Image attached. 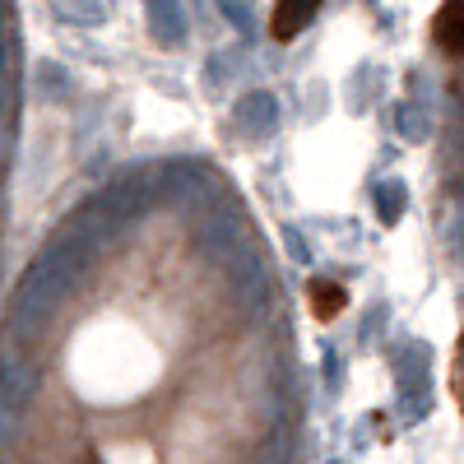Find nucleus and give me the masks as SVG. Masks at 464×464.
<instances>
[{
  "label": "nucleus",
  "mask_w": 464,
  "mask_h": 464,
  "mask_svg": "<svg viewBox=\"0 0 464 464\" xmlns=\"http://www.w3.org/2000/svg\"><path fill=\"white\" fill-rule=\"evenodd\" d=\"M52 14L70 28H102L107 24V0H52Z\"/></svg>",
  "instance_id": "0eeeda50"
},
{
  "label": "nucleus",
  "mask_w": 464,
  "mask_h": 464,
  "mask_svg": "<svg viewBox=\"0 0 464 464\" xmlns=\"http://www.w3.org/2000/svg\"><path fill=\"white\" fill-rule=\"evenodd\" d=\"M316 10H321V0H279L275 5V37H297L316 19Z\"/></svg>",
  "instance_id": "6e6552de"
},
{
  "label": "nucleus",
  "mask_w": 464,
  "mask_h": 464,
  "mask_svg": "<svg viewBox=\"0 0 464 464\" xmlns=\"http://www.w3.org/2000/svg\"><path fill=\"white\" fill-rule=\"evenodd\" d=\"M10 111H14V102H10V84L0 80V153H5V144H10Z\"/></svg>",
  "instance_id": "2eb2a0df"
},
{
  "label": "nucleus",
  "mask_w": 464,
  "mask_h": 464,
  "mask_svg": "<svg viewBox=\"0 0 464 464\" xmlns=\"http://www.w3.org/2000/svg\"><path fill=\"white\" fill-rule=\"evenodd\" d=\"M144 19H149V37L159 47L177 52L186 43V14L177 0H144Z\"/></svg>",
  "instance_id": "20e7f679"
},
{
  "label": "nucleus",
  "mask_w": 464,
  "mask_h": 464,
  "mask_svg": "<svg viewBox=\"0 0 464 464\" xmlns=\"http://www.w3.org/2000/svg\"><path fill=\"white\" fill-rule=\"evenodd\" d=\"M446 242H450V251H455V260H464V205L450 214V223H446Z\"/></svg>",
  "instance_id": "4468645a"
},
{
  "label": "nucleus",
  "mask_w": 464,
  "mask_h": 464,
  "mask_svg": "<svg viewBox=\"0 0 464 464\" xmlns=\"http://www.w3.org/2000/svg\"><path fill=\"white\" fill-rule=\"evenodd\" d=\"M372 200H376V214H381L385 223H395V218L404 214V205H409V186H404L400 177H381V181L372 186Z\"/></svg>",
  "instance_id": "9d476101"
},
{
  "label": "nucleus",
  "mask_w": 464,
  "mask_h": 464,
  "mask_svg": "<svg viewBox=\"0 0 464 464\" xmlns=\"http://www.w3.org/2000/svg\"><path fill=\"white\" fill-rule=\"evenodd\" d=\"M227 288H232V302L246 306V312L269 297V269L251 246H237V256L227 260Z\"/></svg>",
  "instance_id": "f257e3e1"
},
{
  "label": "nucleus",
  "mask_w": 464,
  "mask_h": 464,
  "mask_svg": "<svg viewBox=\"0 0 464 464\" xmlns=\"http://www.w3.org/2000/svg\"><path fill=\"white\" fill-rule=\"evenodd\" d=\"M437 47L441 52H464V0H446L437 10Z\"/></svg>",
  "instance_id": "1a4fd4ad"
},
{
  "label": "nucleus",
  "mask_w": 464,
  "mask_h": 464,
  "mask_svg": "<svg viewBox=\"0 0 464 464\" xmlns=\"http://www.w3.org/2000/svg\"><path fill=\"white\" fill-rule=\"evenodd\" d=\"M232 126H237V135L246 140H265L279 130V98L269 89H251L242 93L237 102H232Z\"/></svg>",
  "instance_id": "f03ea898"
},
{
  "label": "nucleus",
  "mask_w": 464,
  "mask_h": 464,
  "mask_svg": "<svg viewBox=\"0 0 464 464\" xmlns=\"http://www.w3.org/2000/svg\"><path fill=\"white\" fill-rule=\"evenodd\" d=\"M19 422H24L19 413H10V409H0V450H5V446H10L14 437H19Z\"/></svg>",
  "instance_id": "f3484780"
},
{
  "label": "nucleus",
  "mask_w": 464,
  "mask_h": 464,
  "mask_svg": "<svg viewBox=\"0 0 464 464\" xmlns=\"http://www.w3.org/2000/svg\"><path fill=\"white\" fill-rule=\"evenodd\" d=\"M33 395H37L33 362L19 358V353H0V409H10V413L24 418L28 404H33Z\"/></svg>",
  "instance_id": "7ed1b4c3"
},
{
  "label": "nucleus",
  "mask_w": 464,
  "mask_h": 464,
  "mask_svg": "<svg viewBox=\"0 0 464 464\" xmlns=\"http://www.w3.org/2000/svg\"><path fill=\"white\" fill-rule=\"evenodd\" d=\"M288 256H293L297 265H312V260H316L312 242H306V237H297V227H288Z\"/></svg>",
  "instance_id": "dca6fc26"
},
{
  "label": "nucleus",
  "mask_w": 464,
  "mask_h": 464,
  "mask_svg": "<svg viewBox=\"0 0 464 464\" xmlns=\"http://www.w3.org/2000/svg\"><path fill=\"white\" fill-rule=\"evenodd\" d=\"M33 93L43 102H52V107H65L74 98V74L61 61H37L33 65Z\"/></svg>",
  "instance_id": "423d86ee"
},
{
  "label": "nucleus",
  "mask_w": 464,
  "mask_h": 464,
  "mask_svg": "<svg viewBox=\"0 0 464 464\" xmlns=\"http://www.w3.org/2000/svg\"><path fill=\"white\" fill-rule=\"evenodd\" d=\"M293 459V432L284 428V422H279V428L275 432H269L265 437V450H260V464H288Z\"/></svg>",
  "instance_id": "f8f14e48"
},
{
  "label": "nucleus",
  "mask_w": 464,
  "mask_h": 464,
  "mask_svg": "<svg viewBox=\"0 0 464 464\" xmlns=\"http://www.w3.org/2000/svg\"><path fill=\"white\" fill-rule=\"evenodd\" d=\"M395 126H400V135H404L409 144L432 140V130H437L432 98H428V93H413V98H404V102H400V111H395Z\"/></svg>",
  "instance_id": "39448f33"
},
{
  "label": "nucleus",
  "mask_w": 464,
  "mask_h": 464,
  "mask_svg": "<svg viewBox=\"0 0 464 464\" xmlns=\"http://www.w3.org/2000/svg\"><path fill=\"white\" fill-rule=\"evenodd\" d=\"M343 306V288H334V284H316V312L321 316H334Z\"/></svg>",
  "instance_id": "ddd939ff"
},
{
  "label": "nucleus",
  "mask_w": 464,
  "mask_h": 464,
  "mask_svg": "<svg viewBox=\"0 0 464 464\" xmlns=\"http://www.w3.org/2000/svg\"><path fill=\"white\" fill-rule=\"evenodd\" d=\"M218 14L227 19V28H237L242 37L256 33V0H214Z\"/></svg>",
  "instance_id": "9b49d317"
}]
</instances>
